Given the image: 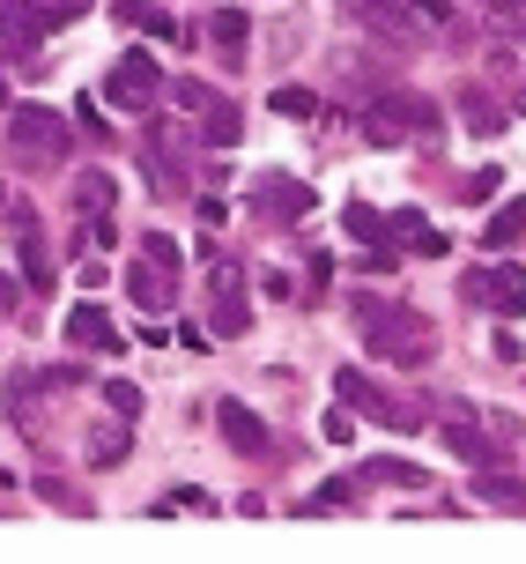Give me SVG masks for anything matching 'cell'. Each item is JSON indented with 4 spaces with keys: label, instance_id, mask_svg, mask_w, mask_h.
<instances>
[{
    "label": "cell",
    "instance_id": "cell-27",
    "mask_svg": "<svg viewBox=\"0 0 526 564\" xmlns=\"http://www.w3.org/2000/svg\"><path fill=\"white\" fill-rule=\"evenodd\" d=\"M267 105H275V112H282V119H311V112H319V97H311V89H305V83H282V89H275V97H267Z\"/></svg>",
    "mask_w": 526,
    "mask_h": 564
},
{
    "label": "cell",
    "instance_id": "cell-1",
    "mask_svg": "<svg viewBox=\"0 0 526 564\" xmlns=\"http://www.w3.org/2000/svg\"><path fill=\"white\" fill-rule=\"evenodd\" d=\"M357 319H363V349H371V357H386V365H408V371L430 365V319H423V312L363 297Z\"/></svg>",
    "mask_w": 526,
    "mask_h": 564
},
{
    "label": "cell",
    "instance_id": "cell-19",
    "mask_svg": "<svg viewBox=\"0 0 526 564\" xmlns=\"http://www.w3.org/2000/svg\"><path fill=\"white\" fill-rule=\"evenodd\" d=\"M127 446H134V438H127V423L111 416V423H89V468H119V460H127Z\"/></svg>",
    "mask_w": 526,
    "mask_h": 564
},
{
    "label": "cell",
    "instance_id": "cell-25",
    "mask_svg": "<svg viewBox=\"0 0 526 564\" xmlns=\"http://www.w3.org/2000/svg\"><path fill=\"white\" fill-rule=\"evenodd\" d=\"M45 394V371H8V416L30 423V401Z\"/></svg>",
    "mask_w": 526,
    "mask_h": 564
},
{
    "label": "cell",
    "instance_id": "cell-32",
    "mask_svg": "<svg viewBox=\"0 0 526 564\" xmlns=\"http://www.w3.org/2000/svg\"><path fill=\"white\" fill-rule=\"evenodd\" d=\"M37 8H45V23H75V15H83V8H89V0H37Z\"/></svg>",
    "mask_w": 526,
    "mask_h": 564
},
{
    "label": "cell",
    "instance_id": "cell-39",
    "mask_svg": "<svg viewBox=\"0 0 526 564\" xmlns=\"http://www.w3.org/2000/svg\"><path fill=\"white\" fill-rule=\"evenodd\" d=\"M341 8H363V0H341Z\"/></svg>",
    "mask_w": 526,
    "mask_h": 564
},
{
    "label": "cell",
    "instance_id": "cell-16",
    "mask_svg": "<svg viewBox=\"0 0 526 564\" xmlns=\"http://www.w3.org/2000/svg\"><path fill=\"white\" fill-rule=\"evenodd\" d=\"M245 141V112L230 105V97H216L208 112H200V149H238Z\"/></svg>",
    "mask_w": 526,
    "mask_h": 564
},
{
    "label": "cell",
    "instance_id": "cell-34",
    "mask_svg": "<svg viewBox=\"0 0 526 564\" xmlns=\"http://www.w3.org/2000/svg\"><path fill=\"white\" fill-rule=\"evenodd\" d=\"M141 253H149V260H164V268H178V246H171L164 230H149V238H141Z\"/></svg>",
    "mask_w": 526,
    "mask_h": 564
},
{
    "label": "cell",
    "instance_id": "cell-6",
    "mask_svg": "<svg viewBox=\"0 0 526 564\" xmlns=\"http://www.w3.org/2000/svg\"><path fill=\"white\" fill-rule=\"evenodd\" d=\"M200 149V127L186 134V127H171V119H149V141H141V164H156L149 171V186L156 194H186V156Z\"/></svg>",
    "mask_w": 526,
    "mask_h": 564
},
{
    "label": "cell",
    "instance_id": "cell-40",
    "mask_svg": "<svg viewBox=\"0 0 526 564\" xmlns=\"http://www.w3.org/2000/svg\"><path fill=\"white\" fill-rule=\"evenodd\" d=\"M519 112H526V89H519Z\"/></svg>",
    "mask_w": 526,
    "mask_h": 564
},
{
    "label": "cell",
    "instance_id": "cell-20",
    "mask_svg": "<svg viewBox=\"0 0 526 564\" xmlns=\"http://www.w3.org/2000/svg\"><path fill=\"white\" fill-rule=\"evenodd\" d=\"M460 127H468V134H497V127H504L497 97H490L482 83H468V89H460Z\"/></svg>",
    "mask_w": 526,
    "mask_h": 564
},
{
    "label": "cell",
    "instance_id": "cell-33",
    "mask_svg": "<svg viewBox=\"0 0 526 564\" xmlns=\"http://www.w3.org/2000/svg\"><path fill=\"white\" fill-rule=\"evenodd\" d=\"M460 194H468V200H490V194H497V171H468V178H460Z\"/></svg>",
    "mask_w": 526,
    "mask_h": 564
},
{
    "label": "cell",
    "instance_id": "cell-10",
    "mask_svg": "<svg viewBox=\"0 0 526 564\" xmlns=\"http://www.w3.org/2000/svg\"><path fill=\"white\" fill-rule=\"evenodd\" d=\"M252 208H260V224L297 230V224L311 216V186H297V178H282V171H267V178H252Z\"/></svg>",
    "mask_w": 526,
    "mask_h": 564
},
{
    "label": "cell",
    "instance_id": "cell-24",
    "mask_svg": "<svg viewBox=\"0 0 526 564\" xmlns=\"http://www.w3.org/2000/svg\"><path fill=\"white\" fill-rule=\"evenodd\" d=\"M45 506H59V512H75V520H89V490H75V482H59V476H37L30 482Z\"/></svg>",
    "mask_w": 526,
    "mask_h": 564
},
{
    "label": "cell",
    "instance_id": "cell-41",
    "mask_svg": "<svg viewBox=\"0 0 526 564\" xmlns=\"http://www.w3.org/2000/svg\"><path fill=\"white\" fill-rule=\"evenodd\" d=\"M490 8H497V0H490Z\"/></svg>",
    "mask_w": 526,
    "mask_h": 564
},
{
    "label": "cell",
    "instance_id": "cell-38",
    "mask_svg": "<svg viewBox=\"0 0 526 564\" xmlns=\"http://www.w3.org/2000/svg\"><path fill=\"white\" fill-rule=\"evenodd\" d=\"M0 208H8V178H0Z\"/></svg>",
    "mask_w": 526,
    "mask_h": 564
},
{
    "label": "cell",
    "instance_id": "cell-15",
    "mask_svg": "<svg viewBox=\"0 0 526 564\" xmlns=\"http://www.w3.org/2000/svg\"><path fill=\"white\" fill-rule=\"evenodd\" d=\"M474 498L490 512H519L526 520V476H512V468H474Z\"/></svg>",
    "mask_w": 526,
    "mask_h": 564
},
{
    "label": "cell",
    "instance_id": "cell-35",
    "mask_svg": "<svg viewBox=\"0 0 526 564\" xmlns=\"http://www.w3.org/2000/svg\"><path fill=\"white\" fill-rule=\"evenodd\" d=\"M111 15H119V23L134 30V23H149V0H111Z\"/></svg>",
    "mask_w": 526,
    "mask_h": 564
},
{
    "label": "cell",
    "instance_id": "cell-26",
    "mask_svg": "<svg viewBox=\"0 0 526 564\" xmlns=\"http://www.w3.org/2000/svg\"><path fill=\"white\" fill-rule=\"evenodd\" d=\"M341 216H349V238H363V246H386V216H379L371 200H349Z\"/></svg>",
    "mask_w": 526,
    "mask_h": 564
},
{
    "label": "cell",
    "instance_id": "cell-12",
    "mask_svg": "<svg viewBox=\"0 0 526 564\" xmlns=\"http://www.w3.org/2000/svg\"><path fill=\"white\" fill-rule=\"evenodd\" d=\"M216 431L230 438V453H245V460H267V453H275L267 423L252 416V401H238V394H222V401H216Z\"/></svg>",
    "mask_w": 526,
    "mask_h": 564
},
{
    "label": "cell",
    "instance_id": "cell-29",
    "mask_svg": "<svg viewBox=\"0 0 526 564\" xmlns=\"http://www.w3.org/2000/svg\"><path fill=\"white\" fill-rule=\"evenodd\" d=\"M105 401H111V416H119V423L141 416V387H134V379H105Z\"/></svg>",
    "mask_w": 526,
    "mask_h": 564
},
{
    "label": "cell",
    "instance_id": "cell-14",
    "mask_svg": "<svg viewBox=\"0 0 526 564\" xmlns=\"http://www.w3.org/2000/svg\"><path fill=\"white\" fill-rule=\"evenodd\" d=\"M67 341H75V349H97V357H119V349H127L119 327H111V312L97 305V297H83V305L67 312Z\"/></svg>",
    "mask_w": 526,
    "mask_h": 564
},
{
    "label": "cell",
    "instance_id": "cell-37",
    "mask_svg": "<svg viewBox=\"0 0 526 564\" xmlns=\"http://www.w3.org/2000/svg\"><path fill=\"white\" fill-rule=\"evenodd\" d=\"M0 119H8V59H0Z\"/></svg>",
    "mask_w": 526,
    "mask_h": 564
},
{
    "label": "cell",
    "instance_id": "cell-5",
    "mask_svg": "<svg viewBox=\"0 0 526 564\" xmlns=\"http://www.w3.org/2000/svg\"><path fill=\"white\" fill-rule=\"evenodd\" d=\"M252 327V297H245V268L238 260L208 253V335L216 341H238Z\"/></svg>",
    "mask_w": 526,
    "mask_h": 564
},
{
    "label": "cell",
    "instance_id": "cell-31",
    "mask_svg": "<svg viewBox=\"0 0 526 564\" xmlns=\"http://www.w3.org/2000/svg\"><path fill=\"white\" fill-rule=\"evenodd\" d=\"M490 438L512 453V438H526V431H519V416H512V409H497V416H490Z\"/></svg>",
    "mask_w": 526,
    "mask_h": 564
},
{
    "label": "cell",
    "instance_id": "cell-30",
    "mask_svg": "<svg viewBox=\"0 0 526 564\" xmlns=\"http://www.w3.org/2000/svg\"><path fill=\"white\" fill-rule=\"evenodd\" d=\"M408 8H416L430 30H452V23H460V15H452V0H408Z\"/></svg>",
    "mask_w": 526,
    "mask_h": 564
},
{
    "label": "cell",
    "instance_id": "cell-28",
    "mask_svg": "<svg viewBox=\"0 0 526 564\" xmlns=\"http://www.w3.org/2000/svg\"><path fill=\"white\" fill-rule=\"evenodd\" d=\"M357 490H363V476H357V482H327V490H311V498H305V520H319V512H333V506H349Z\"/></svg>",
    "mask_w": 526,
    "mask_h": 564
},
{
    "label": "cell",
    "instance_id": "cell-42",
    "mask_svg": "<svg viewBox=\"0 0 526 564\" xmlns=\"http://www.w3.org/2000/svg\"><path fill=\"white\" fill-rule=\"evenodd\" d=\"M0 8H8V0H0Z\"/></svg>",
    "mask_w": 526,
    "mask_h": 564
},
{
    "label": "cell",
    "instance_id": "cell-2",
    "mask_svg": "<svg viewBox=\"0 0 526 564\" xmlns=\"http://www.w3.org/2000/svg\"><path fill=\"white\" fill-rule=\"evenodd\" d=\"M438 127H445V112L438 105H430V97H423V89H371V97H363V134L371 141H438Z\"/></svg>",
    "mask_w": 526,
    "mask_h": 564
},
{
    "label": "cell",
    "instance_id": "cell-22",
    "mask_svg": "<svg viewBox=\"0 0 526 564\" xmlns=\"http://www.w3.org/2000/svg\"><path fill=\"white\" fill-rule=\"evenodd\" d=\"M519 238H526V200H504L497 216L482 224V246H490V253H504V246H519Z\"/></svg>",
    "mask_w": 526,
    "mask_h": 564
},
{
    "label": "cell",
    "instance_id": "cell-4",
    "mask_svg": "<svg viewBox=\"0 0 526 564\" xmlns=\"http://www.w3.org/2000/svg\"><path fill=\"white\" fill-rule=\"evenodd\" d=\"M97 97H105L111 112H141V119H149L156 105H164V67L134 45V53L111 59V75H105V89H97Z\"/></svg>",
    "mask_w": 526,
    "mask_h": 564
},
{
    "label": "cell",
    "instance_id": "cell-18",
    "mask_svg": "<svg viewBox=\"0 0 526 564\" xmlns=\"http://www.w3.org/2000/svg\"><path fill=\"white\" fill-rule=\"evenodd\" d=\"M216 97H222V89H208L200 75H164V105H171V112H186V119H200Z\"/></svg>",
    "mask_w": 526,
    "mask_h": 564
},
{
    "label": "cell",
    "instance_id": "cell-9",
    "mask_svg": "<svg viewBox=\"0 0 526 564\" xmlns=\"http://www.w3.org/2000/svg\"><path fill=\"white\" fill-rule=\"evenodd\" d=\"M460 297L482 312H504V319H519L526 312V268H512V260H490V268H468V282H460Z\"/></svg>",
    "mask_w": 526,
    "mask_h": 564
},
{
    "label": "cell",
    "instance_id": "cell-23",
    "mask_svg": "<svg viewBox=\"0 0 526 564\" xmlns=\"http://www.w3.org/2000/svg\"><path fill=\"white\" fill-rule=\"evenodd\" d=\"M75 208H83V216H105L111 208V171H75Z\"/></svg>",
    "mask_w": 526,
    "mask_h": 564
},
{
    "label": "cell",
    "instance_id": "cell-8",
    "mask_svg": "<svg viewBox=\"0 0 526 564\" xmlns=\"http://www.w3.org/2000/svg\"><path fill=\"white\" fill-rule=\"evenodd\" d=\"M357 15H363V30L379 37V53H386V45H393V53H423V45L438 37V30L423 23V15L408 8V0H363Z\"/></svg>",
    "mask_w": 526,
    "mask_h": 564
},
{
    "label": "cell",
    "instance_id": "cell-13",
    "mask_svg": "<svg viewBox=\"0 0 526 564\" xmlns=\"http://www.w3.org/2000/svg\"><path fill=\"white\" fill-rule=\"evenodd\" d=\"M127 297H134L149 319H164L171 305H178V268H164V260L134 253V275H127Z\"/></svg>",
    "mask_w": 526,
    "mask_h": 564
},
{
    "label": "cell",
    "instance_id": "cell-3",
    "mask_svg": "<svg viewBox=\"0 0 526 564\" xmlns=\"http://www.w3.org/2000/svg\"><path fill=\"white\" fill-rule=\"evenodd\" d=\"M8 149L23 156V164H67V149H75V127L53 112V105H8Z\"/></svg>",
    "mask_w": 526,
    "mask_h": 564
},
{
    "label": "cell",
    "instance_id": "cell-11",
    "mask_svg": "<svg viewBox=\"0 0 526 564\" xmlns=\"http://www.w3.org/2000/svg\"><path fill=\"white\" fill-rule=\"evenodd\" d=\"M333 394L349 401V416H371V423H393V431H401V394H386V387H379L363 365H341V371H333Z\"/></svg>",
    "mask_w": 526,
    "mask_h": 564
},
{
    "label": "cell",
    "instance_id": "cell-17",
    "mask_svg": "<svg viewBox=\"0 0 526 564\" xmlns=\"http://www.w3.org/2000/svg\"><path fill=\"white\" fill-rule=\"evenodd\" d=\"M200 37H216V45H222V59H245V37H252L245 8H216V15L200 23Z\"/></svg>",
    "mask_w": 526,
    "mask_h": 564
},
{
    "label": "cell",
    "instance_id": "cell-7",
    "mask_svg": "<svg viewBox=\"0 0 526 564\" xmlns=\"http://www.w3.org/2000/svg\"><path fill=\"white\" fill-rule=\"evenodd\" d=\"M430 423L445 431V453H452V460H468V468H497L504 460V446L490 438V423L474 416V401H445Z\"/></svg>",
    "mask_w": 526,
    "mask_h": 564
},
{
    "label": "cell",
    "instance_id": "cell-36",
    "mask_svg": "<svg viewBox=\"0 0 526 564\" xmlns=\"http://www.w3.org/2000/svg\"><path fill=\"white\" fill-rule=\"evenodd\" d=\"M23 305V275H0V312H15Z\"/></svg>",
    "mask_w": 526,
    "mask_h": 564
},
{
    "label": "cell",
    "instance_id": "cell-21",
    "mask_svg": "<svg viewBox=\"0 0 526 564\" xmlns=\"http://www.w3.org/2000/svg\"><path fill=\"white\" fill-rule=\"evenodd\" d=\"M363 482H393V490H423V468L416 460H401V453H379V460H363Z\"/></svg>",
    "mask_w": 526,
    "mask_h": 564
}]
</instances>
